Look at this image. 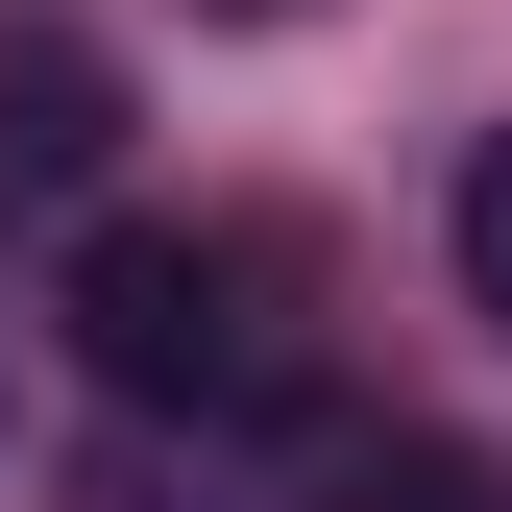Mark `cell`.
Returning <instances> with one entry per match:
<instances>
[{
  "instance_id": "cell-1",
  "label": "cell",
  "mask_w": 512,
  "mask_h": 512,
  "mask_svg": "<svg viewBox=\"0 0 512 512\" xmlns=\"http://www.w3.org/2000/svg\"><path fill=\"white\" fill-rule=\"evenodd\" d=\"M49 317H74V366H98L122 415H293V391H317L269 220H74Z\"/></svg>"
},
{
  "instance_id": "cell-2",
  "label": "cell",
  "mask_w": 512,
  "mask_h": 512,
  "mask_svg": "<svg viewBox=\"0 0 512 512\" xmlns=\"http://www.w3.org/2000/svg\"><path fill=\"white\" fill-rule=\"evenodd\" d=\"M98 147H122V74L74 25H0V196H98Z\"/></svg>"
},
{
  "instance_id": "cell-3",
  "label": "cell",
  "mask_w": 512,
  "mask_h": 512,
  "mask_svg": "<svg viewBox=\"0 0 512 512\" xmlns=\"http://www.w3.org/2000/svg\"><path fill=\"white\" fill-rule=\"evenodd\" d=\"M342 512H512L488 464H439V439H366V464H342Z\"/></svg>"
},
{
  "instance_id": "cell-4",
  "label": "cell",
  "mask_w": 512,
  "mask_h": 512,
  "mask_svg": "<svg viewBox=\"0 0 512 512\" xmlns=\"http://www.w3.org/2000/svg\"><path fill=\"white\" fill-rule=\"evenodd\" d=\"M464 317H488V342H512V122H488V147H464Z\"/></svg>"
}]
</instances>
